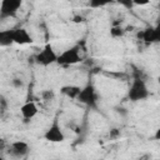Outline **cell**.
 I'll use <instances>...</instances> for the list:
<instances>
[{"label":"cell","mask_w":160,"mask_h":160,"mask_svg":"<svg viewBox=\"0 0 160 160\" xmlns=\"http://www.w3.org/2000/svg\"><path fill=\"white\" fill-rule=\"evenodd\" d=\"M150 95V91L148 89V85L145 82V79L141 76V72L139 70H135L134 80L129 88L128 98L131 101H141L148 99Z\"/></svg>","instance_id":"6da1fadb"},{"label":"cell","mask_w":160,"mask_h":160,"mask_svg":"<svg viewBox=\"0 0 160 160\" xmlns=\"http://www.w3.org/2000/svg\"><path fill=\"white\" fill-rule=\"evenodd\" d=\"M76 100L90 109H98V92L92 82H88L84 88H81L80 94L78 95Z\"/></svg>","instance_id":"7a4b0ae2"},{"label":"cell","mask_w":160,"mask_h":160,"mask_svg":"<svg viewBox=\"0 0 160 160\" xmlns=\"http://www.w3.org/2000/svg\"><path fill=\"white\" fill-rule=\"evenodd\" d=\"M80 50H81V48L79 45H74V46L64 50L60 55H58L56 64L66 66V65H74V64L80 62L82 60V58L80 55Z\"/></svg>","instance_id":"3957f363"},{"label":"cell","mask_w":160,"mask_h":160,"mask_svg":"<svg viewBox=\"0 0 160 160\" xmlns=\"http://www.w3.org/2000/svg\"><path fill=\"white\" fill-rule=\"evenodd\" d=\"M56 59H58V54L55 52V50L50 42H48L44 46V49L35 55V61L42 66H48L50 64L56 62Z\"/></svg>","instance_id":"277c9868"},{"label":"cell","mask_w":160,"mask_h":160,"mask_svg":"<svg viewBox=\"0 0 160 160\" xmlns=\"http://www.w3.org/2000/svg\"><path fill=\"white\" fill-rule=\"evenodd\" d=\"M21 8L20 0H2L0 4V20L15 18Z\"/></svg>","instance_id":"5b68a950"},{"label":"cell","mask_w":160,"mask_h":160,"mask_svg":"<svg viewBox=\"0 0 160 160\" xmlns=\"http://www.w3.org/2000/svg\"><path fill=\"white\" fill-rule=\"evenodd\" d=\"M44 139L50 142H62L65 140V134L58 121V119H54L51 125L46 129L44 132Z\"/></svg>","instance_id":"8992f818"},{"label":"cell","mask_w":160,"mask_h":160,"mask_svg":"<svg viewBox=\"0 0 160 160\" xmlns=\"http://www.w3.org/2000/svg\"><path fill=\"white\" fill-rule=\"evenodd\" d=\"M8 154L14 158H22L29 152V145L25 141H14L8 145Z\"/></svg>","instance_id":"52a82bcc"},{"label":"cell","mask_w":160,"mask_h":160,"mask_svg":"<svg viewBox=\"0 0 160 160\" xmlns=\"http://www.w3.org/2000/svg\"><path fill=\"white\" fill-rule=\"evenodd\" d=\"M139 36H141V40L145 41L146 44H152V42H158L160 40V30L159 28H152L149 26L146 29H144Z\"/></svg>","instance_id":"ba28073f"},{"label":"cell","mask_w":160,"mask_h":160,"mask_svg":"<svg viewBox=\"0 0 160 160\" xmlns=\"http://www.w3.org/2000/svg\"><path fill=\"white\" fill-rule=\"evenodd\" d=\"M20 112L25 121H30L31 119H34L36 116V114L39 112V109L34 101H26L24 105H21Z\"/></svg>","instance_id":"9c48e42d"},{"label":"cell","mask_w":160,"mask_h":160,"mask_svg":"<svg viewBox=\"0 0 160 160\" xmlns=\"http://www.w3.org/2000/svg\"><path fill=\"white\" fill-rule=\"evenodd\" d=\"M31 42H32V38L26 29H24V28L14 29V44L26 45V44H31Z\"/></svg>","instance_id":"30bf717a"},{"label":"cell","mask_w":160,"mask_h":160,"mask_svg":"<svg viewBox=\"0 0 160 160\" xmlns=\"http://www.w3.org/2000/svg\"><path fill=\"white\" fill-rule=\"evenodd\" d=\"M14 44V29L0 30V46H10Z\"/></svg>","instance_id":"8fae6325"},{"label":"cell","mask_w":160,"mask_h":160,"mask_svg":"<svg viewBox=\"0 0 160 160\" xmlns=\"http://www.w3.org/2000/svg\"><path fill=\"white\" fill-rule=\"evenodd\" d=\"M80 90H81V88L76 86V85H65V86H62L60 89L62 95H65V96H68L70 99H75V100H76L78 95L80 94Z\"/></svg>","instance_id":"7c38bea8"},{"label":"cell","mask_w":160,"mask_h":160,"mask_svg":"<svg viewBox=\"0 0 160 160\" xmlns=\"http://www.w3.org/2000/svg\"><path fill=\"white\" fill-rule=\"evenodd\" d=\"M124 34H125V30L120 25L119 26H112L110 29V35L112 38H121V36H124Z\"/></svg>","instance_id":"4fadbf2b"},{"label":"cell","mask_w":160,"mask_h":160,"mask_svg":"<svg viewBox=\"0 0 160 160\" xmlns=\"http://www.w3.org/2000/svg\"><path fill=\"white\" fill-rule=\"evenodd\" d=\"M41 98H42V100H45V101L54 100V99H55V92H54V90H50V89L42 90V91H41Z\"/></svg>","instance_id":"5bb4252c"},{"label":"cell","mask_w":160,"mask_h":160,"mask_svg":"<svg viewBox=\"0 0 160 160\" xmlns=\"http://www.w3.org/2000/svg\"><path fill=\"white\" fill-rule=\"evenodd\" d=\"M109 2H106V1H90L89 2V5L91 6V8H101V6H105V5H108Z\"/></svg>","instance_id":"9a60e30c"},{"label":"cell","mask_w":160,"mask_h":160,"mask_svg":"<svg viewBox=\"0 0 160 160\" xmlns=\"http://www.w3.org/2000/svg\"><path fill=\"white\" fill-rule=\"evenodd\" d=\"M120 136V130L119 129H111L109 132V138L110 139H116Z\"/></svg>","instance_id":"2e32d148"},{"label":"cell","mask_w":160,"mask_h":160,"mask_svg":"<svg viewBox=\"0 0 160 160\" xmlns=\"http://www.w3.org/2000/svg\"><path fill=\"white\" fill-rule=\"evenodd\" d=\"M11 84H12V86L14 88H22V80H20V79H12V81H11Z\"/></svg>","instance_id":"e0dca14e"},{"label":"cell","mask_w":160,"mask_h":160,"mask_svg":"<svg viewBox=\"0 0 160 160\" xmlns=\"http://www.w3.org/2000/svg\"><path fill=\"white\" fill-rule=\"evenodd\" d=\"M6 148H8L6 141H5L4 139H0V154H1L4 150H6Z\"/></svg>","instance_id":"ac0fdd59"},{"label":"cell","mask_w":160,"mask_h":160,"mask_svg":"<svg viewBox=\"0 0 160 160\" xmlns=\"http://www.w3.org/2000/svg\"><path fill=\"white\" fill-rule=\"evenodd\" d=\"M74 21H75V22H80V21H82V18L78 15V16H75V18H74Z\"/></svg>","instance_id":"d6986e66"},{"label":"cell","mask_w":160,"mask_h":160,"mask_svg":"<svg viewBox=\"0 0 160 160\" xmlns=\"http://www.w3.org/2000/svg\"><path fill=\"white\" fill-rule=\"evenodd\" d=\"M139 160H151L150 158H146V156H144V158H140Z\"/></svg>","instance_id":"ffe728a7"},{"label":"cell","mask_w":160,"mask_h":160,"mask_svg":"<svg viewBox=\"0 0 160 160\" xmlns=\"http://www.w3.org/2000/svg\"><path fill=\"white\" fill-rule=\"evenodd\" d=\"M0 160H5V158L2 156V154H0Z\"/></svg>","instance_id":"44dd1931"}]
</instances>
